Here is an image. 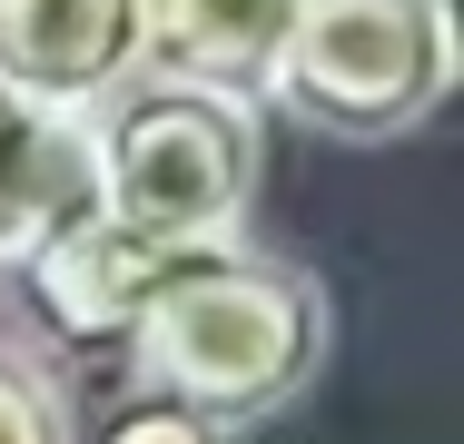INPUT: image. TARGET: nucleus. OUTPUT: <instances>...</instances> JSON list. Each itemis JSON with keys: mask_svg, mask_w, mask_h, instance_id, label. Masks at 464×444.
Returning a JSON list of instances; mask_svg holds the SVG:
<instances>
[{"mask_svg": "<svg viewBox=\"0 0 464 444\" xmlns=\"http://www.w3.org/2000/svg\"><path fill=\"white\" fill-rule=\"evenodd\" d=\"M306 0H149V70L257 99Z\"/></svg>", "mask_w": 464, "mask_h": 444, "instance_id": "0eeeda50", "label": "nucleus"}, {"mask_svg": "<svg viewBox=\"0 0 464 444\" xmlns=\"http://www.w3.org/2000/svg\"><path fill=\"white\" fill-rule=\"evenodd\" d=\"M70 444H237V435L198 425L188 405H159V395H119V405H99L90 425H70Z\"/></svg>", "mask_w": 464, "mask_h": 444, "instance_id": "1a4fd4ad", "label": "nucleus"}, {"mask_svg": "<svg viewBox=\"0 0 464 444\" xmlns=\"http://www.w3.org/2000/svg\"><path fill=\"white\" fill-rule=\"evenodd\" d=\"M455 0H306L257 99H277L316 139L385 149L455 99Z\"/></svg>", "mask_w": 464, "mask_h": 444, "instance_id": "7ed1b4c3", "label": "nucleus"}, {"mask_svg": "<svg viewBox=\"0 0 464 444\" xmlns=\"http://www.w3.org/2000/svg\"><path fill=\"white\" fill-rule=\"evenodd\" d=\"M70 385L40 365V355L0 346V444H70Z\"/></svg>", "mask_w": 464, "mask_h": 444, "instance_id": "6e6552de", "label": "nucleus"}, {"mask_svg": "<svg viewBox=\"0 0 464 444\" xmlns=\"http://www.w3.org/2000/svg\"><path fill=\"white\" fill-rule=\"evenodd\" d=\"M90 208V119L0 89V276Z\"/></svg>", "mask_w": 464, "mask_h": 444, "instance_id": "423d86ee", "label": "nucleus"}, {"mask_svg": "<svg viewBox=\"0 0 464 444\" xmlns=\"http://www.w3.org/2000/svg\"><path fill=\"white\" fill-rule=\"evenodd\" d=\"M326 365V286L257 247H198V257L149 296L139 336L119 346V385L188 405L218 435H247L286 415Z\"/></svg>", "mask_w": 464, "mask_h": 444, "instance_id": "f257e3e1", "label": "nucleus"}, {"mask_svg": "<svg viewBox=\"0 0 464 444\" xmlns=\"http://www.w3.org/2000/svg\"><path fill=\"white\" fill-rule=\"evenodd\" d=\"M257 99L139 70L90 109V198L99 217L169 237V247H227L257 198Z\"/></svg>", "mask_w": 464, "mask_h": 444, "instance_id": "f03ea898", "label": "nucleus"}, {"mask_svg": "<svg viewBox=\"0 0 464 444\" xmlns=\"http://www.w3.org/2000/svg\"><path fill=\"white\" fill-rule=\"evenodd\" d=\"M188 257H198V247L139 237V227H119V217L90 208V217H70L60 237H40L0 286H10L20 326L40 336V355H60V365H119V346H129L139 316H149V296H159Z\"/></svg>", "mask_w": 464, "mask_h": 444, "instance_id": "20e7f679", "label": "nucleus"}, {"mask_svg": "<svg viewBox=\"0 0 464 444\" xmlns=\"http://www.w3.org/2000/svg\"><path fill=\"white\" fill-rule=\"evenodd\" d=\"M149 70V0H0V89L90 119Z\"/></svg>", "mask_w": 464, "mask_h": 444, "instance_id": "39448f33", "label": "nucleus"}]
</instances>
